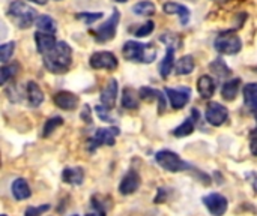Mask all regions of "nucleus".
<instances>
[{"label":"nucleus","mask_w":257,"mask_h":216,"mask_svg":"<svg viewBox=\"0 0 257 216\" xmlns=\"http://www.w3.org/2000/svg\"><path fill=\"white\" fill-rule=\"evenodd\" d=\"M119 134L120 132L117 128H99L95 131L93 137L89 140V149L93 152L95 149H98L101 146H114L116 137Z\"/></svg>","instance_id":"nucleus-7"},{"label":"nucleus","mask_w":257,"mask_h":216,"mask_svg":"<svg viewBox=\"0 0 257 216\" xmlns=\"http://www.w3.org/2000/svg\"><path fill=\"white\" fill-rule=\"evenodd\" d=\"M203 204L214 216H223L227 210V200L221 194H209L203 197Z\"/></svg>","instance_id":"nucleus-11"},{"label":"nucleus","mask_w":257,"mask_h":216,"mask_svg":"<svg viewBox=\"0 0 257 216\" xmlns=\"http://www.w3.org/2000/svg\"><path fill=\"white\" fill-rule=\"evenodd\" d=\"M18 63H11V65H3L0 69V81L2 84H6L8 80H11L17 72H18Z\"/></svg>","instance_id":"nucleus-32"},{"label":"nucleus","mask_w":257,"mask_h":216,"mask_svg":"<svg viewBox=\"0 0 257 216\" xmlns=\"http://www.w3.org/2000/svg\"><path fill=\"white\" fill-rule=\"evenodd\" d=\"M63 125V119L62 117H51V119H48L47 122H45V125H44V129H42V137L44 138H47V137H50L59 126H62Z\"/></svg>","instance_id":"nucleus-31"},{"label":"nucleus","mask_w":257,"mask_h":216,"mask_svg":"<svg viewBox=\"0 0 257 216\" xmlns=\"http://www.w3.org/2000/svg\"><path fill=\"white\" fill-rule=\"evenodd\" d=\"M197 117H199V111L193 110L191 116L188 119H185L182 125H179L178 128L173 129V135L181 138V137H188L190 134H193L194 128H196V123H197Z\"/></svg>","instance_id":"nucleus-17"},{"label":"nucleus","mask_w":257,"mask_h":216,"mask_svg":"<svg viewBox=\"0 0 257 216\" xmlns=\"http://www.w3.org/2000/svg\"><path fill=\"white\" fill-rule=\"evenodd\" d=\"M2 216H6V215H2Z\"/></svg>","instance_id":"nucleus-46"},{"label":"nucleus","mask_w":257,"mask_h":216,"mask_svg":"<svg viewBox=\"0 0 257 216\" xmlns=\"http://www.w3.org/2000/svg\"><path fill=\"white\" fill-rule=\"evenodd\" d=\"M12 195L17 200H20V201L27 200L32 195L30 186H29V183H27L26 179H17V180H14V183H12Z\"/></svg>","instance_id":"nucleus-23"},{"label":"nucleus","mask_w":257,"mask_h":216,"mask_svg":"<svg viewBox=\"0 0 257 216\" xmlns=\"http://www.w3.org/2000/svg\"><path fill=\"white\" fill-rule=\"evenodd\" d=\"M239 86H241V78H233V80L226 81L223 89H221V96L226 101H233L238 96Z\"/></svg>","instance_id":"nucleus-26"},{"label":"nucleus","mask_w":257,"mask_h":216,"mask_svg":"<svg viewBox=\"0 0 257 216\" xmlns=\"http://www.w3.org/2000/svg\"><path fill=\"white\" fill-rule=\"evenodd\" d=\"M72 216H78V215H72Z\"/></svg>","instance_id":"nucleus-45"},{"label":"nucleus","mask_w":257,"mask_h":216,"mask_svg":"<svg viewBox=\"0 0 257 216\" xmlns=\"http://www.w3.org/2000/svg\"><path fill=\"white\" fill-rule=\"evenodd\" d=\"M30 2L38 3V5H45V3H47V0H30Z\"/></svg>","instance_id":"nucleus-42"},{"label":"nucleus","mask_w":257,"mask_h":216,"mask_svg":"<svg viewBox=\"0 0 257 216\" xmlns=\"http://www.w3.org/2000/svg\"><path fill=\"white\" fill-rule=\"evenodd\" d=\"M50 210V204H42V206H38V207H27L26 210V215L24 216H41L42 213L48 212Z\"/></svg>","instance_id":"nucleus-36"},{"label":"nucleus","mask_w":257,"mask_h":216,"mask_svg":"<svg viewBox=\"0 0 257 216\" xmlns=\"http://www.w3.org/2000/svg\"><path fill=\"white\" fill-rule=\"evenodd\" d=\"M254 71H256V72H257V66H256V68H254Z\"/></svg>","instance_id":"nucleus-44"},{"label":"nucleus","mask_w":257,"mask_h":216,"mask_svg":"<svg viewBox=\"0 0 257 216\" xmlns=\"http://www.w3.org/2000/svg\"><path fill=\"white\" fill-rule=\"evenodd\" d=\"M113 2H117V3H125V2H128V0H113Z\"/></svg>","instance_id":"nucleus-43"},{"label":"nucleus","mask_w":257,"mask_h":216,"mask_svg":"<svg viewBox=\"0 0 257 216\" xmlns=\"http://www.w3.org/2000/svg\"><path fill=\"white\" fill-rule=\"evenodd\" d=\"M196 68V62H194V57L187 54L184 57H181L178 60V63L175 65V69H176V74L178 75H188L194 71Z\"/></svg>","instance_id":"nucleus-27"},{"label":"nucleus","mask_w":257,"mask_h":216,"mask_svg":"<svg viewBox=\"0 0 257 216\" xmlns=\"http://www.w3.org/2000/svg\"><path fill=\"white\" fill-rule=\"evenodd\" d=\"M154 21H146L145 24H142L137 30H136V36L137 38H143V36H148L154 32Z\"/></svg>","instance_id":"nucleus-35"},{"label":"nucleus","mask_w":257,"mask_h":216,"mask_svg":"<svg viewBox=\"0 0 257 216\" xmlns=\"http://www.w3.org/2000/svg\"><path fill=\"white\" fill-rule=\"evenodd\" d=\"M155 161L161 168H164L166 171H170V173H179V171H184V170L188 168V164H185L172 150H160V152H157Z\"/></svg>","instance_id":"nucleus-4"},{"label":"nucleus","mask_w":257,"mask_h":216,"mask_svg":"<svg viewBox=\"0 0 257 216\" xmlns=\"http://www.w3.org/2000/svg\"><path fill=\"white\" fill-rule=\"evenodd\" d=\"M122 54L128 62L152 63L157 59L158 50L152 42L142 44V42H137V41H126L123 44Z\"/></svg>","instance_id":"nucleus-2"},{"label":"nucleus","mask_w":257,"mask_h":216,"mask_svg":"<svg viewBox=\"0 0 257 216\" xmlns=\"http://www.w3.org/2000/svg\"><path fill=\"white\" fill-rule=\"evenodd\" d=\"M214 47L218 53L232 56V54H236L241 51L242 42H241V38L233 33H223L215 39Z\"/></svg>","instance_id":"nucleus-6"},{"label":"nucleus","mask_w":257,"mask_h":216,"mask_svg":"<svg viewBox=\"0 0 257 216\" xmlns=\"http://www.w3.org/2000/svg\"><path fill=\"white\" fill-rule=\"evenodd\" d=\"M102 12H78L77 14V18L81 20L84 24H93L95 21L101 20L102 18Z\"/></svg>","instance_id":"nucleus-34"},{"label":"nucleus","mask_w":257,"mask_h":216,"mask_svg":"<svg viewBox=\"0 0 257 216\" xmlns=\"http://www.w3.org/2000/svg\"><path fill=\"white\" fill-rule=\"evenodd\" d=\"M108 108H105L104 105H96V114H98V117L101 119V120H104V122H114V119L108 114Z\"/></svg>","instance_id":"nucleus-37"},{"label":"nucleus","mask_w":257,"mask_h":216,"mask_svg":"<svg viewBox=\"0 0 257 216\" xmlns=\"http://www.w3.org/2000/svg\"><path fill=\"white\" fill-rule=\"evenodd\" d=\"M250 150H251V153L257 156V140H251V146H250Z\"/></svg>","instance_id":"nucleus-38"},{"label":"nucleus","mask_w":257,"mask_h":216,"mask_svg":"<svg viewBox=\"0 0 257 216\" xmlns=\"http://www.w3.org/2000/svg\"><path fill=\"white\" fill-rule=\"evenodd\" d=\"M256 123H257V117H256ZM250 138H251V140H257V125H256V128L251 131V134H250Z\"/></svg>","instance_id":"nucleus-41"},{"label":"nucleus","mask_w":257,"mask_h":216,"mask_svg":"<svg viewBox=\"0 0 257 216\" xmlns=\"http://www.w3.org/2000/svg\"><path fill=\"white\" fill-rule=\"evenodd\" d=\"M117 92H119V86H117V81L114 78H111L105 87L102 89L101 92V104L108 108V110H113L114 105H116V101H117Z\"/></svg>","instance_id":"nucleus-12"},{"label":"nucleus","mask_w":257,"mask_h":216,"mask_svg":"<svg viewBox=\"0 0 257 216\" xmlns=\"http://www.w3.org/2000/svg\"><path fill=\"white\" fill-rule=\"evenodd\" d=\"M175 68V47H169L167 53L160 65V74L163 78H167L172 72V69Z\"/></svg>","instance_id":"nucleus-25"},{"label":"nucleus","mask_w":257,"mask_h":216,"mask_svg":"<svg viewBox=\"0 0 257 216\" xmlns=\"http://www.w3.org/2000/svg\"><path fill=\"white\" fill-rule=\"evenodd\" d=\"M35 42H36L38 53H39L41 56H47V54L51 53V51L56 48V45H57L56 38H54L51 33H44V32L35 33Z\"/></svg>","instance_id":"nucleus-13"},{"label":"nucleus","mask_w":257,"mask_h":216,"mask_svg":"<svg viewBox=\"0 0 257 216\" xmlns=\"http://www.w3.org/2000/svg\"><path fill=\"white\" fill-rule=\"evenodd\" d=\"M139 188H140V176H139L137 171L130 170V171L123 176V179L120 180L119 191H120V194H123V195H130V194H134Z\"/></svg>","instance_id":"nucleus-15"},{"label":"nucleus","mask_w":257,"mask_h":216,"mask_svg":"<svg viewBox=\"0 0 257 216\" xmlns=\"http://www.w3.org/2000/svg\"><path fill=\"white\" fill-rule=\"evenodd\" d=\"M229 119V111L224 105L218 102H211L206 108V120L212 126H221Z\"/></svg>","instance_id":"nucleus-10"},{"label":"nucleus","mask_w":257,"mask_h":216,"mask_svg":"<svg viewBox=\"0 0 257 216\" xmlns=\"http://www.w3.org/2000/svg\"><path fill=\"white\" fill-rule=\"evenodd\" d=\"M140 98L143 101H148V102L158 101V104H160V113H163L166 110V98L167 96H164L160 90H155V89H151V87H142L140 89Z\"/></svg>","instance_id":"nucleus-21"},{"label":"nucleus","mask_w":257,"mask_h":216,"mask_svg":"<svg viewBox=\"0 0 257 216\" xmlns=\"http://www.w3.org/2000/svg\"><path fill=\"white\" fill-rule=\"evenodd\" d=\"M78 96L74 95L72 92H66V90H62V92H57L54 95V104L65 110V111H71V110H75L78 107Z\"/></svg>","instance_id":"nucleus-14"},{"label":"nucleus","mask_w":257,"mask_h":216,"mask_svg":"<svg viewBox=\"0 0 257 216\" xmlns=\"http://www.w3.org/2000/svg\"><path fill=\"white\" fill-rule=\"evenodd\" d=\"M209 69H211L218 78H226V77H229V75L232 74L230 68L226 65V62H224L223 59H215V60L211 63Z\"/></svg>","instance_id":"nucleus-30"},{"label":"nucleus","mask_w":257,"mask_h":216,"mask_svg":"<svg viewBox=\"0 0 257 216\" xmlns=\"http://www.w3.org/2000/svg\"><path fill=\"white\" fill-rule=\"evenodd\" d=\"M84 216H105V212H102V210H96L95 209V212H90V213H87V215Z\"/></svg>","instance_id":"nucleus-39"},{"label":"nucleus","mask_w":257,"mask_h":216,"mask_svg":"<svg viewBox=\"0 0 257 216\" xmlns=\"http://www.w3.org/2000/svg\"><path fill=\"white\" fill-rule=\"evenodd\" d=\"M197 90L203 99H209L215 93V80L211 75H202L197 80Z\"/></svg>","instance_id":"nucleus-18"},{"label":"nucleus","mask_w":257,"mask_h":216,"mask_svg":"<svg viewBox=\"0 0 257 216\" xmlns=\"http://www.w3.org/2000/svg\"><path fill=\"white\" fill-rule=\"evenodd\" d=\"M8 15L9 18L14 21V24L20 29H27L32 24H35L38 15H36V9L32 8L30 5L21 2V0H14L9 5L8 9Z\"/></svg>","instance_id":"nucleus-3"},{"label":"nucleus","mask_w":257,"mask_h":216,"mask_svg":"<svg viewBox=\"0 0 257 216\" xmlns=\"http://www.w3.org/2000/svg\"><path fill=\"white\" fill-rule=\"evenodd\" d=\"M35 26L39 32H44V33H54L57 30V24L56 21L50 17V15H39L35 21Z\"/></svg>","instance_id":"nucleus-28"},{"label":"nucleus","mask_w":257,"mask_h":216,"mask_svg":"<svg viewBox=\"0 0 257 216\" xmlns=\"http://www.w3.org/2000/svg\"><path fill=\"white\" fill-rule=\"evenodd\" d=\"M133 12L139 17H152L155 14V5L149 0H143L133 6Z\"/></svg>","instance_id":"nucleus-29"},{"label":"nucleus","mask_w":257,"mask_h":216,"mask_svg":"<svg viewBox=\"0 0 257 216\" xmlns=\"http://www.w3.org/2000/svg\"><path fill=\"white\" fill-rule=\"evenodd\" d=\"M62 179L65 183H69V185H81L83 180H84V171L81 167H68L63 170L62 173Z\"/></svg>","instance_id":"nucleus-20"},{"label":"nucleus","mask_w":257,"mask_h":216,"mask_svg":"<svg viewBox=\"0 0 257 216\" xmlns=\"http://www.w3.org/2000/svg\"><path fill=\"white\" fill-rule=\"evenodd\" d=\"M42 59H44V66L50 72L65 74V72H68V69L72 65V50L66 42L57 41L56 48L51 53H48L47 56H42Z\"/></svg>","instance_id":"nucleus-1"},{"label":"nucleus","mask_w":257,"mask_h":216,"mask_svg":"<svg viewBox=\"0 0 257 216\" xmlns=\"http://www.w3.org/2000/svg\"><path fill=\"white\" fill-rule=\"evenodd\" d=\"M251 177H253V180H251V185H253V188L257 191V173H253L251 174Z\"/></svg>","instance_id":"nucleus-40"},{"label":"nucleus","mask_w":257,"mask_h":216,"mask_svg":"<svg viewBox=\"0 0 257 216\" xmlns=\"http://www.w3.org/2000/svg\"><path fill=\"white\" fill-rule=\"evenodd\" d=\"M14 51H15V42H12V41L3 44V45L0 47V59H2V63H3V65H6V63L11 60Z\"/></svg>","instance_id":"nucleus-33"},{"label":"nucleus","mask_w":257,"mask_h":216,"mask_svg":"<svg viewBox=\"0 0 257 216\" xmlns=\"http://www.w3.org/2000/svg\"><path fill=\"white\" fill-rule=\"evenodd\" d=\"M244 102L251 113H257V83H248L244 86Z\"/></svg>","instance_id":"nucleus-22"},{"label":"nucleus","mask_w":257,"mask_h":216,"mask_svg":"<svg viewBox=\"0 0 257 216\" xmlns=\"http://www.w3.org/2000/svg\"><path fill=\"white\" fill-rule=\"evenodd\" d=\"M90 66L93 69H107V71H114L117 68V59L113 53L110 51H98L90 56L89 60Z\"/></svg>","instance_id":"nucleus-8"},{"label":"nucleus","mask_w":257,"mask_h":216,"mask_svg":"<svg viewBox=\"0 0 257 216\" xmlns=\"http://www.w3.org/2000/svg\"><path fill=\"white\" fill-rule=\"evenodd\" d=\"M26 96L30 107H39L44 101V93L35 81H29L26 84Z\"/></svg>","instance_id":"nucleus-19"},{"label":"nucleus","mask_w":257,"mask_h":216,"mask_svg":"<svg viewBox=\"0 0 257 216\" xmlns=\"http://www.w3.org/2000/svg\"><path fill=\"white\" fill-rule=\"evenodd\" d=\"M140 102V96H137L136 90L131 87H125L122 90V107L126 110H137Z\"/></svg>","instance_id":"nucleus-24"},{"label":"nucleus","mask_w":257,"mask_h":216,"mask_svg":"<svg viewBox=\"0 0 257 216\" xmlns=\"http://www.w3.org/2000/svg\"><path fill=\"white\" fill-rule=\"evenodd\" d=\"M163 9L169 15H178L182 26H187L188 24L191 14H190V9L187 6H184L181 3H176V2H169V3H164Z\"/></svg>","instance_id":"nucleus-16"},{"label":"nucleus","mask_w":257,"mask_h":216,"mask_svg":"<svg viewBox=\"0 0 257 216\" xmlns=\"http://www.w3.org/2000/svg\"><path fill=\"white\" fill-rule=\"evenodd\" d=\"M120 21V12L117 9H113V14L111 17L102 24L99 26L96 30H93L92 33L95 35V39L98 42H107V41H111L116 35V30H117V24Z\"/></svg>","instance_id":"nucleus-5"},{"label":"nucleus","mask_w":257,"mask_h":216,"mask_svg":"<svg viewBox=\"0 0 257 216\" xmlns=\"http://www.w3.org/2000/svg\"><path fill=\"white\" fill-rule=\"evenodd\" d=\"M164 93L167 95L172 108H173V110H181V108H184V107L188 104L191 90L187 89V87H181V89L166 87V89H164Z\"/></svg>","instance_id":"nucleus-9"}]
</instances>
